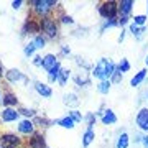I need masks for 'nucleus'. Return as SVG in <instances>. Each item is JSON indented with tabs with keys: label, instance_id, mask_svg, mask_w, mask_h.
<instances>
[{
	"label": "nucleus",
	"instance_id": "72a5a7b5",
	"mask_svg": "<svg viewBox=\"0 0 148 148\" xmlns=\"http://www.w3.org/2000/svg\"><path fill=\"white\" fill-rule=\"evenodd\" d=\"M58 20L61 21V23H64V25H73V23H74V18H73V16H71V15H66L64 12H61V13H59Z\"/></svg>",
	"mask_w": 148,
	"mask_h": 148
},
{
	"label": "nucleus",
	"instance_id": "0eeeda50",
	"mask_svg": "<svg viewBox=\"0 0 148 148\" xmlns=\"http://www.w3.org/2000/svg\"><path fill=\"white\" fill-rule=\"evenodd\" d=\"M135 123L142 132L148 133V107H143L138 110L137 117H135Z\"/></svg>",
	"mask_w": 148,
	"mask_h": 148
},
{
	"label": "nucleus",
	"instance_id": "5701e85b",
	"mask_svg": "<svg viewBox=\"0 0 148 148\" xmlns=\"http://www.w3.org/2000/svg\"><path fill=\"white\" fill-rule=\"evenodd\" d=\"M64 106H69V107H76V106H79V97L76 94H66L64 95Z\"/></svg>",
	"mask_w": 148,
	"mask_h": 148
},
{
	"label": "nucleus",
	"instance_id": "bb28decb",
	"mask_svg": "<svg viewBox=\"0 0 148 148\" xmlns=\"http://www.w3.org/2000/svg\"><path fill=\"white\" fill-rule=\"evenodd\" d=\"M33 43H35V46H36V49H41V48L46 46V38L43 36L41 33L40 35H36V36L33 38Z\"/></svg>",
	"mask_w": 148,
	"mask_h": 148
},
{
	"label": "nucleus",
	"instance_id": "2f4dec72",
	"mask_svg": "<svg viewBox=\"0 0 148 148\" xmlns=\"http://www.w3.org/2000/svg\"><path fill=\"white\" fill-rule=\"evenodd\" d=\"M147 20H148L147 15H135V16L132 18V23H135L137 27H145Z\"/></svg>",
	"mask_w": 148,
	"mask_h": 148
},
{
	"label": "nucleus",
	"instance_id": "20e7f679",
	"mask_svg": "<svg viewBox=\"0 0 148 148\" xmlns=\"http://www.w3.org/2000/svg\"><path fill=\"white\" fill-rule=\"evenodd\" d=\"M109 63H110V59H107V58L99 59V63L92 68V77L99 79V82L109 79V77H107V66H109Z\"/></svg>",
	"mask_w": 148,
	"mask_h": 148
},
{
	"label": "nucleus",
	"instance_id": "393cba45",
	"mask_svg": "<svg viewBox=\"0 0 148 148\" xmlns=\"http://www.w3.org/2000/svg\"><path fill=\"white\" fill-rule=\"evenodd\" d=\"M110 86H112V82H110L109 79L101 81V82H99V86H97V90H99L101 94H109V90H110Z\"/></svg>",
	"mask_w": 148,
	"mask_h": 148
},
{
	"label": "nucleus",
	"instance_id": "58836bf2",
	"mask_svg": "<svg viewBox=\"0 0 148 148\" xmlns=\"http://www.w3.org/2000/svg\"><path fill=\"white\" fill-rule=\"evenodd\" d=\"M76 63L79 64V66H82L84 69H90V64H89V63H86L82 58H77V61H76Z\"/></svg>",
	"mask_w": 148,
	"mask_h": 148
},
{
	"label": "nucleus",
	"instance_id": "09e8293b",
	"mask_svg": "<svg viewBox=\"0 0 148 148\" xmlns=\"http://www.w3.org/2000/svg\"><path fill=\"white\" fill-rule=\"evenodd\" d=\"M147 12H148V2H147Z\"/></svg>",
	"mask_w": 148,
	"mask_h": 148
},
{
	"label": "nucleus",
	"instance_id": "9b49d317",
	"mask_svg": "<svg viewBox=\"0 0 148 148\" xmlns=\"http://www.w3.org/2000/svg\"><path fill=\"white\" fill-rule=\"evenodd\" d=\"M0 119L3 122H15L20 119V112L16 109H12V107H5L3 110L0 112Z\"/></svg>",
	"mask_w": 148,
	"mask_h": 148
},
{
	"label": "nucleus",
	"instance_id": "a878e982",
	"mask_svg": "<svg viewBox=\"0 0 148 148\" xmlns=\"http://www.w3.org/2000/svg\"><path fill=\"white\" fill-rule=\"evenodd\" d=\"M117 71H120L122 74H123V73H128V71H130V63H128V59L122 58L120 63L117 64Z\"/></svg>",
	"mask_w": 148,
	"mask_h": 148
},
{
	"label": "nucleus",
	"instance_id": "473e14b6",
	"mask_svg": "<svg viewBox=\"0 0 148 148\" xmlns=\"http://www.w3.org/2000/svg\"><path fill=\"white\" fill-rule=\"evenodd\" d=\"M114 27H119V20H104V25L101 27V33H104L107 28H114Z\"/></svg>",
	"mask_w": 148,
	"mask_h": 148
},
{
	"label": "nucleus",
	"instance_id": "c03bdc74",
	"mask_svg": "<svg viewBox=\"0 0 148 148\" xmlns=\"http://www.w3.org/2000/svg\"><path fill=\"white\" fill-rule=\"evenodd\" d=\"M3 76V69H2V64H0V77Z\"/></svg>",
	"mask_w": 148,
	"mask_h": 148
},
{
	"label": "nucleus",
	"instance_id": "c9c22d12",
	"mask_svg": "<svg viewBox=\"0 0 148 148\" xmlns=\"http://www.w3.org/2000/svg\"><path fill=\"white\" fill-rule=\"evenodd\" d=\"M122 77H123V74H122L120 71H115V73L112 74V77H110L109 81H110L112 84H119V82L122 81Z\"/></svg>",
	"mask_w": 148,
	"mask_h": 148
},
{
	"label": "nucleus",
	"instance_id": "37998d69",
	"mask_svg": "<svg viewBox=\"0 0 148 148\" xmlns=\"http://www.w3.org/2000/svg\"><path fill=\"white\" fill-rule=\"evenodd\" d=\"M142 145L145 148H148V133L147 135H143V138H142Z\"/></svg>",
	"mask_w": 148,
	"mask_h": 148
},
{
	"label": "nucleus",
	"instance_id": "4468645a",
	"mask_svg": "<svg viewBox=\"0 0 148 148\" xmlns=\"http://www.w3.org/2000/svg\"><path fill=\"white\" fill-rule=\"evenodd\" d=\"M59 61H58V58H56V54H53V53H48V54H45L43 56V66L41 68L46 71V73H49L51 69L58 64Z\"/></svg>",
	"mask_w": 148,
	"mask_h": 148
},
{
	"label": "nucleus",
	"instance_id": "4be33fe9",
	"mask_svg": "<svg viewBox=\"0 0 148 148\" xmlns=\"http://www.w3.org/2000/svg\"><path fill=\"white\" fill-rule=\"evenodd\" d=\"M61 71H63L61 63H58L49 73H48V81H49V82H58V77H59V74H61Z\"/></svg>",
	"mask_w": 148,
	"mask_h": 148
},
{
	"label": "nucleus",
	"instance_id": "ea45409f",
	"mask_svg": "<svg viewBox=\"0 0 148 148\" xmlns=\"http://www.w3.org/2000/svg\"><path fill=\"white\" fill-rule=\"evenodd\" d=\"M69 53H71V49H69V46H61V51H59V54L61 56H69Z\"/></svg>",
	"mask_w": 148,
	"mask_h": 148
},
{
	"label": "nucleus",
	"instance_id": "603ef678",
	"mask_svg": "<svg viewBox=\"0 0 148 148\" xmlns=\"http://www.w3.org/2000/svg\"><path fill=\"white\" fill-rule=\"evenodd\" d=\"M46 148H48V147H46Z\"/></svg>",
	"mask_w": 148,
	"mask_h": 148
},
{
	"label": "nucleus",
	"instance_id": "3c124183",
	"mask_svg": "<svg viewBox=\"0 0 148 148\" xmlns=\"http://www.w3.org/2000/svg\"><path fill=\"white\" fill-rule=\"evenodd\" d=\"M147 97H148V95H147Z\"/></svg>",
	"mask_w": 148,
	"mask_h": 148
},
{
	"label": "nucleus",
	"instance_id": "39448f33",
	"mask_svg": "<svg viewBox=\"0 0 148 148\" xmlns=\"http://www.w3.org/2000/svg\"><path fill=\"white\" fill-rule=\"evenodd\" d=\"M28 33L30 35H40L41 33V28H40V20H35V18H28L25 21V25L21 28V36H27Z\"/></svg>",
	"mask_w": 148,
	"mask_h": 148
},
{
	"label": "nucleus",
	"instance_id": "49530a36",
	"mask_svg": "<svg viewBox=\"0 0 148 148\" xmlns=\"http://www.w3.org/2000/svg\"><path fill=\"white\" fill-rule=\"evenodd\" d=\"M3 148H16V147H3Z\"/></svg>",
	"mask_w": 148,
	"mask_h": 148
},
{
	"label": "nucleus",
	"instance_id": "2eb2a0df",
	"mask_svg": "<svg viewBox=\"0 0 148 148\" xmlns=\"http://www.w3.org/2000/svg\"><path fill=\"white\" fill-rule=\"evenodd\" d=\"M35 90H36L41 97H45V99H48V97H51V95H53V89H51V86H48L46 82H40V81H36V82H35Z\"/></svg>",
	"mask_w": 148,
	"mask_h": 148
},
{
	"label": "nucleus",
	"instance_id": "dca6fc26",
	"mask_svg": "<svg viewBox=\"0 0 148 148\" xmlns=\"http://www.w3.org/2000/svg\"><path fill=\"white\" fill-rule=\"evenodd\" d=\"M117 115H115V112L112 110V109H106L104 110V114H102L101 117V122L104 123V125H114V123H117Z\"/></svg>",
	"mask_w": 148,
	"mask_h": 148
},
{
	"label": "nucleus",
	"instance_id": "412c9836",
	"mask_svg": "<svg viewBox=\"0 0 148 148\" xmlns=\"http://www.w3.org/2000/svg\"><path fill=\"white\" fill-rule=\"evenodd\" d=\"M130 145V137H128L127 132H122L117 138V143H115V148H128Z\"/></svg>",
	"mask_w": 148,
	"mask_h": 148
},
{
	"label": "nucleus",
	"instance_id": "4c0bfd02",
	"mask_svg": "<svg viewBox=\"0 0 148 148\" xmlns=\"http://www.w3.org/2000/svg\"><path fill=\"white\" fill-rule=\"evenodd\" d=\"M33 64H35V66H38V68H41L43 66V58L41 56H33Z\"/></svg>",
	"mask_w": 148,
	"mask_h": 148
},
{
	"label": "nucleus",
	"instance_id": "1a4fd4ad",
	"mask_svg": "<svg viewBox=\"0 0 148 148\" xmlns=\"http://www.w3.org/2000/svg\"><path fill=\"white\" fill-rule=\"evenodd\" d=\"M28 148H46V140H45V135L41 132H35L32 137L28 138L27 143Z\"/></svg>",
	"mask_w": 148,
	"mask_h": 148
},
{
	"label": "nucleus",
	"instance_id": "a18cd8bd",
	"mask_svg": "<svg viewBox=\"0 0 148 148\" xmlns=\"http://www.w3.org/2000/svg\"><path fill=\"white\" fill-rule=\"evenodd\" d=\"M145 64H147V68H148V54H147V58H145Z\"/></svg>",
	"mask_w": 148,
	"mask_h": 148
},
{
	"label": "nucleus",
	"instance_id": "79ce46f5",
	"mask_svg": "<svg viewBox=\"0 0 148 148\" xmlns=\"http://www.w3.org/2000/svg\"><path fill=\"white\" fill-rule=\"evenodd\" d=\"M125 33H127V32H125V30L122 28V33H120V35H119V40H117V41H119V43H122V41H123V40H125Z\"/></svg>",
	"mask_w": 148,
	"mask_h": 148
},
{
	"label": "nucleus",
	"instance_id": "f8f14e48",
	"mask_svg": "<svg viewBox=\"0 0 148 148\" xmlns=\"http://www.w3.org/2000/svg\"><path fill=\"white\" fill-rule=\"evenodd\" d=\"M133 5H135L133 0H122V2H119V16H127V18H130Z\"/></svg>",
	"mask_w": 148,
	"mask_h": 148
},
{
	"label": "nucleus",
	"instance_id": "c85d7f7f",
	"mask_svg": "<svg viewBox=\"0 0 148 148\" xmlns=\"http://www.w3.org/2000/svg\"><path fill=\"white\" fill-rule=\"evenodd\" d=\"M35 51H36V46H35V43H33V41H30L28 45H25V48H23V54H25L27 58L33 56V54H35Z\"/></svg>",
	"mask_w": 148,
	"mask_h": 148
},
{
	"label": "nucleus",
	"instance_id": "a211bd4d",
	"mask_svg": "<svg viewBox=\"0 0 148 148\" xmlns=\"http://www.w3.org/2000/svg\"><path fill=\"white\" fill-rule=\"evenodd\" d=\"M54 123H56V125H59V127H63V128H69V130L76 127V122H74L69 115L63 117V119H58V120H54Z\"/></svg>",
	"mask_w": 148,
	"mask_h": 148
},
{
	"label": "nucleus",
	"instance_id": "7c9ffc66",
	"mask_svg": "<svg viewBox=\"0 0 148 148\" xmlns=\"http://www.w3.org/2000/svg\"><path fill=\"white\" fill-rule=\"evenodd\" d=\"M71 119H73L76 123H79V122H82L84 120V115H82V112H79V110H76V109H73V110H69V114H68Z\"/></svg>",
	"mask_w": 148,
	"mask_h": 148
},
{
	"label": "nucleus",
	"instance_id": "7ed1b4c3",
	"mask_svg": "<svg viewBox=\"0 0 148 148\" xmlns=\"http://www.w3.org/2000/svg\"><path fill=\"white\" fill-rule=\"evenodd\" d=\"M97 12L104 20H115L119 18V2L114 0H106L97 5Z\"/></svg>",
	"mask_w": 148,
	"mask_h": 148
},
{
	"label": "nucleus",
	"instance_id": "e433bc0d",
	"mask_svg": "<svg viewBox=\"0 0 148 148\" xmlns=\"http://www.w3.org/2000/svg\"><path fill=\"white\" fill-rule=\"evenodd\" d=\"M117 20H119V27H125V25H128V21H130V18H127V16H119V18H117Z\"/></svg>",
	"mask_w": 148,
	"mask_h": 148
},
{
	"label": "nucleus",
	"instance_id": "423d86ee",
	"mask_svg": "<svg viewBox=\"0 0 148 148\" xmlns=\"http://www.w3.org/2000/svg\"><path fill=\"white\" fill-rule=\"evenodd\" d=\"M0 143H2V147H16L20 148L23 145L20 137H16L15 133H2L0 135Z\"/></svg>",
	"mask_w": 148,
	"mask_h": 148
},
{
	"label": "nucleus",
	"instance_id": "f257e3e1",
	"mask_svg": "<svg viewBox=\"0 0 148 148\" xmlns=\"http://www.w3.org/2000/svg\"><path fill=\"white\" fill-rule=\"evenodd\" d=\"M40 28H41V35L46 40H56L59 36V25L58 18H54L53 15H48L40 18Z\"/></svg>",
	"mask_w": 148,
	"mask_h": 148
},
{
	"label": "nucleus",
	"instance_id": "b1692460",
	"mask_svg": "<svg viewBox=\"0 0 148 148\" xmlns=\"http://www.w3.org/2000/svg\"><path fill=\"white\" fill-rule=\"evenodd\" d=\"M74 82H76V86H79V87H87V86H90V79L87 76H74Z\"/></svg>",
	"mask_w": 148,
	"mask_h": 148
},
{
	"label": "nucleus",
	"instance_id": "f3484780",
	"mask_svg": "<svg viewBox=\"0 0 148 148\" xmlns=\"http://www.w3.org/2000/svg\"><path fill=\"white\" fill-rule=\"evenodd\" d=\"M145 77H147V69H140L135 76H133L132 79H130V86L132 87H137V86H140L145 81Z\"/></svg>",
	"mask_w": 148,
	"mask_h": 148
},
{
	"label": "nucleus",
	"instance_id": "f03ea898",
	"mask_svg": "<svg viewBox=\"0 0 148 148\" xmlns=\"http://www.w3.org/2000/svg\"><path fill=\"white\" fill-rule=\"evenodd\" d=\"M30 5H32L33 15L40 20V18H43V16L51 15L53 10L58 7V2H56V0H32Z\"/></svg>",
	"mask_w": 148,
	"mask_h": 148
},
{
	"label": "nucleus",
	"instance_id": "aec40b11",
	"mask_svg": "<svg viewBox=\"0 0 148 148\" xmlns=\"http://www.w3.org/2000/svg\"><path fill=\"white\" fill-rule=\"evenodd\" d=\"M95 138V133H94V128H87L84 132V135H82V148H87L90 145V143L94 142Z\"/></svg>",
	"mask_w": 148,
	"mask_h": 148
},
{
	"label": "nucleus",
	"instance_id": "f704fd0d",
	"mask_svg": "<svg viewBox=\"0 0 148 148\" xmlns=\"http://www.w3.org/2000/svg\"><path fill=\"white\" fill-rule=\"evenodd\" d=\"M84 120L87 122V128H94V125H95V114L89 112L87 115H84Z\"/></svg>",
	"mask_w": 148,
	"mask_h": 148
},
{
	"label": "nucleus",
	"instance_id": "c756f323",
	"mask_svg": "<svg viewBox=\"0 0 148 148\" xmlns=\"http://www.w3.org/2000/svg\"><path fill=\"white\" fill-rule=\"evenodd\" d=\"M18 112H20L21 115H25L27 119H30V120L36 117V110H35V109H27V107H21V109H18Z\"/></svg>",
	"mask_w": 148,
	"mask_h": 148
},
{
	"label": "nucleus",
	"instance_id": "a19ab883",
	"mask_svg": "<svg viewBox=\"0 0 148 148\" xmlns=\"http://www.w3.org/2000/svg\"><path fill=\"white\" fill-rule=\"evenodd\" d=\"M21 5H23V0H13V2H12V7H13L15 10H18Z\"/></svg>",
	"mask_w": 148,
	"mask_h": 148
},
{
	"label": "nucleus",
	"instance_id": "8fccbe9b",
	"mask_svg": "<svg viewBox=\"0 0 148 148\" xmlns=\"http://www.w3.org/2000/svg\"><path fill=\"white\" fill-rule=\"evenodd\" d=\"M0 148H3V147H2V145H0Z\"/></svg>",
	"mask_w": 148,
	"mask_h": 148
},
{
	"label": "nucleus",
	"instance_id": "6ab92c4d",
	"mask_svg": "<svg viewBox=\"0 0 148 148\" xmlns=\"http://www.w3.org/2000/svg\"><path fill=\"white\" fill-rule=\"evenodd\" d=\"M128 30H130V33H132L133 36L137 38V40H142L143 33L147 32V27H137L135 23H132V21H130V25H128Z\"/></svg>",
	"mask_w": 148,
	"mask_h": 148
},
{
	"label": "nucleus",
	"instance_id": "cd10ccee",
	"mask_svg": "<svg viewBox=\"0 0 148 148\" xmlns=\"http://www.w3.org/2000/svg\"><path fill=\"white\" fill-rule=\"evenodd\" d=\"M69 76H71V71H69V69H63V71H61V74H59V77H58V84L59 86H66V82H68V79H69Z\"/></svg>",
	"mask_w": 148,
	"mask_h": 148
},
{
	"label": "nucleus",
	"instance_id": "de8ad7c7",
	"mask_svg": "<svg viewBox=\"0 0 148 148\" xmlns=\"http://www.w3.org/2000/svg\"><path fill=\"white\" fill-rule=\"evenodd\" d=\"M0 102H2V92H0Z\"/></svg>",
	"mask_w": 148,
	"mask_h": 148
},
{
	"label": "nucleus",
	"instance_id": "6e6552de",
	"mask_svg": "<svg viewBox=\"0 0 148 148\" xmlns=\"http://www.w3.org/2000/svg\"><path fill=\"white\" fill-rule=\"evenodd\" d=\"M18 133H21V135H28V137H32L33 133L36 132L35 128H36V125L33 123V120H30V119H23V120H20V123H18Z\"/></svg>",
	"mask_w": 148,
	"mask_h": 148
},
{
	"label": "nucleus",
	"instance_id": "9d476101",
	"mask_svg": "<svg viewBox=\"0 0 148 148\" xmlns=\"http://www.w3.org/2000/svg\"><path fill=\"white\" fill-rule=\"evenodd\" d=\"M5 79L7 82H10V84H16L18 81H23V82H27V77L23 76L20 69H8L5 73Z\"/></svg>",
	"mask_w": 148,
	"mask_h": 148
},
{
	"label": "nucleus",
	"instance_id": "ddd939ff",
	"mask_svg": "<svg viewBox=\"0 0 148 148\" xmlns=\"http://www.w3.org/2000/svg\"><path fill=\"white\" fill-rule=\"evenodd\" d=\"M2 104H3V109L5 107H16L18 104V99H16V94L15 92H12V90H5L3 92V97H2Z\"/></svg>",
	"mask_w": 148,
	"mask_h": 148
}]
</instances>
